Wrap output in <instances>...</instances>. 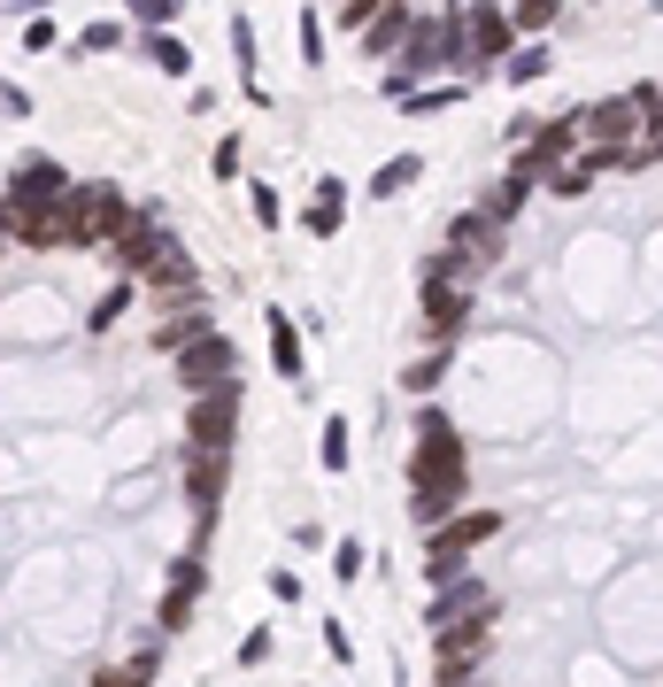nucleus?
Here are the masks:
<instances>
[{"instance_id":"obj_3","label":"nucleus","mask_w":663,"mask_h":687,"mask_svg":"<svg viewBox=\"0 0 663 687\" xmlns=\"http://www.w3.org/2000/svg\"><path fill=\"white\" fill-rule=\"evenodd\" d=\"M494 634H501V603H487V610H471V618H456V626H440V634H432V657H456V665H479Z\"/></svg>"},{"instance_id":"obj_1","label":"nucleus","mask_w":663,"mask_h":687,"mask_svg":"<svg viewBox=\"0 0 663 687\" xmlns=\"http://www.w3.org/2000/svg\"><path fill=\"white\" fill-rule=\"evenodd\" d=\"M332 16L355 54L386 70V93H409L425 78L509 70L571 23V0H332Z\"/></svg>"},{"instance_id":"obj_2","label":"nucleus","mask_w":663,"mask_h":687,"mask_svg":"<svg viewBox=\"0 0 663 687\" xmlns=\"http://www.w3.org/2000/svg\"><path fill=\"white\" fill-rule=\"evenodd\" d=\"M487 603H501V595H494V579L471 564V572H456V579H440V587H432V603H425V626L440 634V626H456V618H471V610H487Z\"/></svg>"}]
</instances>
